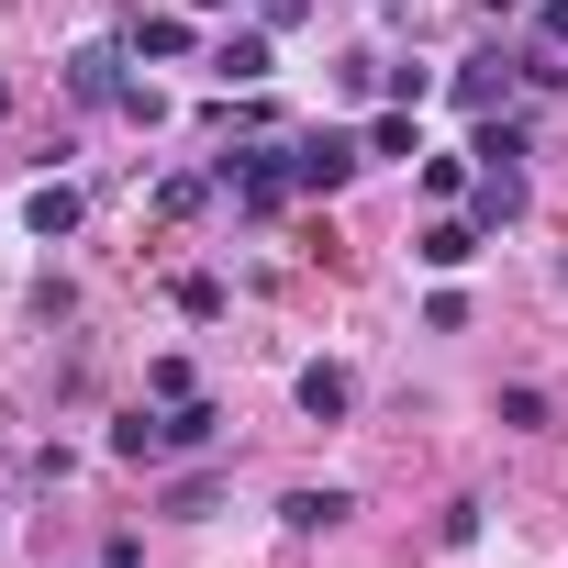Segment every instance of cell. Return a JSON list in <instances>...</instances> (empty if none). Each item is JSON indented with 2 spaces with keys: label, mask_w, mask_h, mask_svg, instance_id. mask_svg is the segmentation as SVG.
I'll use <instances>...</instances> for the list:
<instances>
[{
  "label": "cell",
  "mask_w": 568,
  "mask_h": 568,
  "mask_svg": "<svg viewBox=\"0 0 568 568\" xmlns=\"http://www.w3.org/2000/svg\"><path fill=\"white\" fill-rule=\"evenodd\" d=\"M368 168V134H335V123H313L302 145H291V190H346Z\"/></svg>",
  "instance_id": "obj_1"
},
{
  "label": "cell",
  "mask_w": 568,
  "mask_h": 568,
  "mask_svg": "<svg viewBox=\"0 0 568 568\" xmlns=\"http://www.w3.org/2000/svg\"><path fill=\"white\" fill-rule=\"evenodd\" d=\"M123 68H134L123 45H79V57H68V90H79L90 112H123V101L145 90V79H123Z\"/></svg>",
  "instance_id": "obj_2"
},
{
  "label": "cell",
  "mask_w": 568,
  "mask_h": 568,
  "mask_svg": "<svg viewBox=\"0 0 568 568\" xmlns=\"http://www.w3.org/2000/svg\"><path fill=\"white\" fill-rule=\"evenodd\" d=\"M524 201H535V190H524V168H479V179H468V223H479V234L524 223Z\"/></svg>",
  "instance_id": "obj_3"
},
{
  "label": "cell",
  "mask_w": 568,
  "mask_h": 568,
  "mask_svg": "<svg viewBox=\"0 0 568 568\" xmlns=\"http://www.w3.org/2000/svg\"><path fill=\"white\" fill-rule=\"evenodd\" d=\"M513 79H524V57H468L446 90H457V112H501V90H513Z\"/></svg>",
  "instance_id": "obj_4"
},
{
  "label": "cell",
  "mask_w": 568,
  "mask_h": 568,
  "mask_svg": "<svg viewBox=\"0 0 568 568\" xmlns=\"http://www.w3.org/2000/svg\"><path fill=\"white\" fill-rule=\"evenodd\" d=\"M346 513H357V501H346V490H335V479H324V490H313V479H302V490H291V501H278V524H291V535H335V524H346Z\"/></svg>",
  "instance_id": "obj_5"
},
{
  "label": "cell",
  "mask_w": 568,
  "mask_h": 568,
  "mask_svg": "<svg viewBox=\"0 0 568 568\" xmlns=\"http://www.w3.org/2000/svg\"><path fill=\"white\" fill-rule=\"evenodd\" d=\"M123 57H134V68H168V57H190V23H168V12H134V23H123Z\"/></svg>",
  "instance_id": "obj_6"
},
{
  "label": "cell",
  "mask_w": 568,
  "mask_h": 568,
  "mask_svg": "<svg viewBox=\"0 0 568 568\" xmlns=\"http://www.w3.org/2000/svg\"><path fill=\"white\" fill-rule=\"evenodd\" d=\"M156 435H168V457H201V446L223 435V413H212V402L190 390V402H168V413H156Z\"/></svg>",
  "instance_id": "obj_7"
},
{
  "label": "cell",
  "mask_w": 568,
  "mask_h": 568,
  "mask_svg": "<svg viewBox=\"0 0 568 568\" xmlns=\"http://www.w3.org/2000/svg\"><path fill=\"white\" fill-rule=\"evenodd\" d=\"M212 79H234V90H256V79H267V23H245V34H223V45H212Z\"/></svg>",
  "instance_id": "obj_8"
},
{
  "label": "cell",
  "mask_w": 568,
  "mask_h": 568,
  "mask_svg": "<svg viewBox=\"0 0 568 568\" xmlns=\"http://www.w3.org/2000/svg\"><path fill=\"white\" fill-rule=\"evenodd\" d=\"M302 413H313V424H346V413H357V379H346L335 357H324V368H302Z\"/></svg>",
  "instance_id": "obj_9"
},
{
  "label": "cell",
  "mask_w": 568,
  "mask_h": 568,
  "mask_svg": "<svg viewBox=\"0 0 568 568\" xmlns=\"http://www.w3.org/2000/svg\"><path fill=\"white\" fill-rule=\"evenodd\" d=\"M524 145H535V123H513V112H479V168H524Z\"/></svg>",
  "instance_id": "obj_10"
},
{
  "label": "cell",
  "mask_w": 568,
  "mask_h": 568,
  "mask_svg": "<svg viewBox=\"0 0 568 568\" xmlns=\"http://www.w3.org/2000/svg\"><path fill=\"white\" fill-rule=\"evenodd\" d=\"M479 245H490V234H479V223H435V234H424V245H413V256H424V267H435V278H457V267H468V256H479Z\"/></svg>",
  "instance_id": "obj_11"
},
{
  "label": "cell",
  "mask_w": 568,
  "mask_h": 568,
  "mask_svg": "<svg viewBox=\"0 0 568 568\" xmlns=\"http://www.w3.org/2000/svg\"><path fill=\"white\" fill-rule=\"evenodd\" d=\"M23 223H34L45 245H57V234H79V190H68V179H45V190L23 201Z\"/></svg>",
  "instance_id": "obj_12"
},
{
  "label": "cell",
  "mask_w": 568,
  "mask_h": 568,
  "mask_svg": "<svg viewBox=\"0 0 568 568\" xmlns=\"http://www.w3.org/2000/svg\"><path fill=\"white\" fill-rule=\"evenodd\" d=\"M112 457H134V468H145V457H168V435H156V413H123V424H112Z\"/></svg>",
  "instance_id": "obj_13"
},
{
  "label": "cell",
  "mask_w": 568,
  "mask_h": 568,
  "mask_svg": "<svg viewBox=\"0 0 568 568\" xmlns=\"http://www.w3.org/2000/svg\"><path fill=\"white\" fill-rule=\"evenodd\" d=\"M368 156H424V134H413V112H379V123H368Z\"/></svg>",
  "instance_id": "obj_14"
},
{
  "label": "cell",
  "mask_w": 568,
  "mask_h": 568,
  "mask_svg": "<svg viewBox=\"0 0 568 568\" xmlns=\"http://www.w3.org/2000/svg\"><path fill=\"white\" fill-rule=\"evenodd\" d=\"M201 201H212V179H156V223H190Z\"/></svg>",
  "instance_id": "obj_15"
},
{
  "label": "cell",
  "mask_w": 568,
  "mask_h": 568,
  "mask_svg": "<svg viewBox=\"0 0 568 568\" xmlns=\"http://www.w3.org/2000/svg\"><path fill=\"white\" fill-rule=\"evenodd\" d=\"M501 424L513 435H546V390H501Z\"/></svg>",
  "instance_id": "obj_16"
},
{
  "label": "cell",
  "mask_w": 568,
  "mask_h": 568,
  "mask_svg": "<svg viewBox=\"0 0 568 568\" xmlns=\"http://www.w3.org/2000/svg\"><path fill=\"white\" fill-rule=\"evenodd\" d=\"M535 45H546V57L568 45V0H535Z\"/></svg>",
  "instance_id": "obj_17"
},
{
  "label": "cell",
  "mask_w": 568,
  "mask_h": 568,
  "mask_svg": "<svg viewBox=\"0 0 568 568\" xmlns=\"http://www.w3.org/2000/svg\"><path fill=\"white\" fill-rule=\"evenodd\" d=\"M302 12H313V0H256V23H267V34H291Z\"/></svg>",
  "instance_id": "obj_18"
},
{
  "label": "cell",
  "mask_w": 568,
  "mask_h": 568,
  "mask_svg": "<svg viewBox=\"0 0 568 568\" xmlns=\"http://www.w3.org/2000/svg\"><path fill=\"white\" fill-rule=\"evenodd\" d=\"M101 568H145V546H134V535H123V546H101Z\"/></svg>",
  "instance_id": "obj_19"
},
{
  "label": "cell",
  "mask_w": 568,
  "mask_h": 568,
  "mask_svg": "<svg viewBox=\"0 0 568 568\" xmlns=\"http://www.w3.org/2000/svg\"><path fill=\"white\" fill-rule=\"evenodd\" d=\"M0 123H12V90H0Z\"/></svg>",
  "instance_id": "obj_20"
},
{
  "label": "cell",
  "mask_w": 568,
  "mask_h": 568,
  "mask_svg": "<svg viewBox=\"0 0 568 568\" xmlns=\"http://www.w3.org/2000/svg\"><path fill=\"white\" fill-rule=\"evenodd\" d=\"M190 12H223V0H190Z\"/></svg>",
  "instance_id": "obj_21"
}]
</instances>
